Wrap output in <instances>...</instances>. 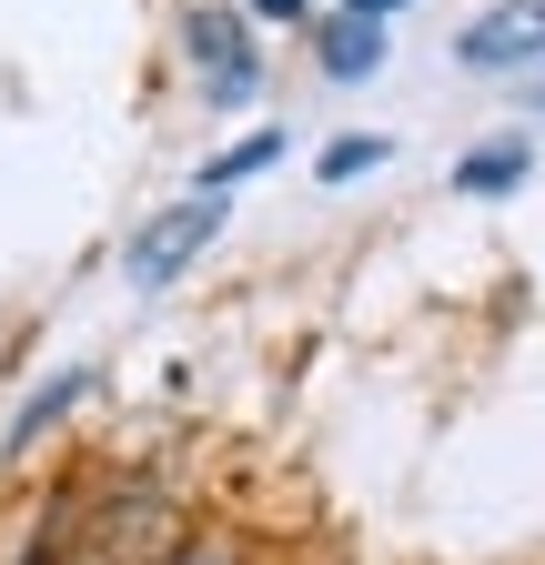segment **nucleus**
<instances>
[{
  "label": "nucleus",
  "mask_w": 545,
  "mask_h": 565,
  "mask_svg": "<svg viewBox=\"0 0 545 565\" xmlns=\"http://www.w3.org/2000/svg\"><path fill=\"white\" fill-rule=\"evenodd\" d=\"M223 212H233L223 192H202V182H192L182 202H162V212H152V223H142V233H131V243H121V273H131V282H142V294H162V282H182V273H192L202 253H213V243H223Z\"/></svg>",
  "instance_id": "nucleus-1"
},
{
  "label": "nucleus",
  "mask_w": 545,
  "mask_h": 565,
  "mask_svg": "<svg viewBox=\"0 0 545 565\" xmlns=\"http://www.w3.org/2000/svg\"><path fill=\"white\" fill-rule=\"evenodd\" d=\"M455 71L505 82V71H545V0H495L455 31Z\"/></svg>",
  "instance_id": "nucleus-2"
},
{
  "label": "nucleus",
  "mask_w": 545,
  "mask_h": 565,
  "mask_svg": "<svg viewBox=\"0 0 545 565\" xmlns=\"http://www.w3.org/2000/svg\"><path fill=\"white\" fill-rule=\"evenodd\" d=\"M182 51H192V71H202V92L213 102H253L263 92V51H253V31H243V11H182Z\"/></svg>",
  "instance_id": "nucleus-3"
},
{
  "label": "nucleus",
  "mask_w": 545,
  "mask_h": 565,
  "mask_svg": "<svg viewBox=\"0 0 545 565\" xmlns=\"http://www.w3.org/2000/svg\"><path fill=\"white\" fill-rule=\"evenodd\" d=\"M384 21H364V11H344V21H323L313 31V61L333 71V82H374V71H384Z\"/></svg>",
  "instance_id": "nucleus-4"
},
{
  "label": "nucleus",
  "mask_w": 545,
  "mask_h": 565,
  "mask_svg": "<svg viewBox=\"0 0 545 565\" xmlns=\"http://www.w3.org/2000/svg\"><path fill=\"white\" fill-rule=\"evenodd\" d=\"M82 394H92V364H72V374H51V384H41V394H31V404L11 414V435H0V455H31V445L51 435V424H61V414L82 404Z\"/></svg>",
  "instance_id": "nucleus-5"
},
{
  "label": "nucleus",
  "mask_w": 545,
  "mask_h": 565,
  "mask_svg": "<svg viewBox=\"0 0 545 565\" xmlns=\"http://www.w3.org/2000/svg\"><path fill=\"white\" fill-rule=\"evenodd\" d=\"M515 182H525V141H485V152L455 162V192H474V202H495V192H515Z\"/></svg>",
  "instance_id": "nucleus-6"
},
{
  "label": "nucleus",
  "mask_w": 545,
  "mask_h": 565,
  "mask_svg": "<svg viewBox=\"0 0 545 565\" xmlns=\"http://www.w3.org/2000/svg\"><path fill=\"white\" fill-rule=\"evenodd\" d=\"M263 162H284V131H243L233 152H213V162H202V192H233V182H253Z\"/></svg>",
  "instance_id": "nucleus-7"
},
{
  "label": "nucleus",
  "mask_w": 545,
  "mask_h": 565,
  "mask_svg": "<svg viewBox=\"0 0 545 565\" xmlns=\"http://www.w3.org/2000/svg\"><path fill=\"white\" fill-rule=\"evenodd\" d=\"M374 162H384V141L354 131V141H333V152H323V182H354V172H374Z\"/></svg>",
  "instance_id": "nucleus-8"
},
{
  "label": "nucleus",
  "mask_w": 545,
  "mask_h": 565,
  "mask_svg": "<svg viewBox=\"0 0 545 565\" xmlns=\"http://www.w3.org/2000/svg\"><path fill=\"white\" fill-rule=\"evenodd\" d=\"M162 565H233V535H192V545H172Z\"/></svg>",
  "instance_id": "nucleus-9"
},
{
  "label": "nucleus",
  "mask_w": 545,
  "mask_h": 565,
  "mask_svg": "<svg viewBox=\"0 0 545 565\" xmlns=\"http://www.w3.org/2000/svg\"><path fill=\"white\" fill-rule=\"evenodd\" d=\"M253 21H313V0H243Z\"/></svg>",
  "instance_id": "nucleus-10"
},
{
  "label": "nucleus",
  "mask_w": 545,
  "mask_h": 565,
  "mask_svg": "<svg viewBox=\"0 0 545 565\" xmlns=\"http://www.w3.org/2000/svg\"><path fill=\"white\" fill-rule=\"evenodd\" d=\"M354 11H364V21H394V11H415V0H354Z\"/></svg>",
  "instance_id": "nucleus-11"
}]
</instances>
